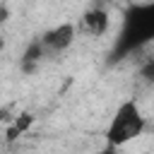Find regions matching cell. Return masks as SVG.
I'll list each match as a JSON object with an SVG mask.
<instances>
[{
    "instance_id": "cell-2",
    "label": "cell",
    "mask_w": 154,
    "mask_h": 154,
    "mask_svg": "<svg viewBox=\"0 0 154 154\" xmlns=\"http://www.w3.org/2000/svg\"><path fill=\"white\" fill-rule=\"evenodd\" d=\"M144 130H147V116L142 113L140 103L135 99H125L111 116V123L106 128V147L108 149L125 147L128 142L142 137Z\"/></svg>"
},
{
    "instance_id": "cell-1",
    "label": "cell",
    "mask_w": 154,
    "mask_h": 154,
    "mask_svg": "<svg viewBox=\"0 0 154 154\" xmlns=\"http://www.w3.org/2000/svg\"><path fill=\"white\" fill-rule=\"evenodd\" d=\"M152 38H154V2L152 0L132 2L123 12V26L116 38L113 58L120 60L125 55H132L144 46H149Z\"/></svg>"
},
{
    "instance_id": "cell-3",
    "label": "cell",
    "mask_w": 154,
    "mask_h": 154,
    "mask_svg": "<svg viewBox=\"0 0 154 154\" xmlns=\"http://www.w3.org/2000/svg\"><path fill=\"white\" fill-rule=\"evenodd\" d=\"M77 34H79V31H77V26H75L72 22H60V24L46 29V31H43L41 36H36V38H38L41 51H43L46 58H58V55H63V53L75 43Z\"/></svg>"
},
{
    "instance_id": "cell-4",
    "label": "cell",
    "mask_w": 154,
    "mask_h": 154,
    "mask_svg": "<svg viewBox=\"0 0 154 154\" xmlns=\"http://www.w3.org/2000/svg\"><path fill=\"white\" fill-rule=\"evenodd\" d=\"M77 31H84L87 36H91V38H101V36H106L108 31H111V14H108V10H103V7H91V10H87L84 14H82V19H79V24H77Z\"/></svg>"
},
{
    "instance_id": "cell-5",
    "label": "cell",
    "mask_w": 154,
    "mask_h": 154,
    "mask_svg": "<svg viewBox=\"0 0 154 154\" xmlns=\"http://www.w3.org/2000/svg\"><path fill=\"white\" fill-rule=\"evenodd\" d=\"M43 60H46V55H43V51H41V43H38V38H34V41H29V46L24 48L19 65H22L24 72H34V70H38V65H41Z\"/></svg>"
}]
</instances>
